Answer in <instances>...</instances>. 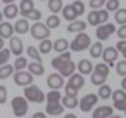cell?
I'll return each instance as SVG.
<instances>
[{
  "instance_id": "cell-2",
  "label": "cell",
  "mask_w": 126,
  "mask_h": 118,
  "mask_svg": "<svg viewBox=\"0 0 126 118\" xmlns=\"http://www.w3.org/2000/svg\"><path fill=\"white\" fill-rule=\"evenodd\" d=\"M107 19H109L107 9H92V12L88 14V24H92V26H100V24L107 23Z\"/></svg>"
},
{
  "instance_id": "cell-52",
  "label": "cell",
  "mask_w": 126,
  "mask_h": 118,
  "mask_svg": "<svg viewBox=\"0 0 126 118\" xmlns=\"http://www.w3.org/2000/svg\"><path fill=\"white\" fill-rule=\"evenodd\" d=\"M4 18H5L4 16V11H0V23H4Z\"/></svg>"
},
{
  "instance_id": "cell-43",
  "label": "cell",
  "mask_w": 126,
  "mask_h": 118,
  "mask_svg": "<svg viewBox=\"0 0 126 118\" xmlns=\"http://www.w3.org/2000/svg\"><path fill=\"white\" fill-rule=\"evenodd\" d=\"M105 4H107V0H90V7L92 9H100Z\"/></svg>"
},
{
  "instance_id": "cell-7",
  "label": "cell",
  "mask_w": 126,
  "mask_h": 118,
  "mask_svg": "<svg viewBox=\"0 0 126 118\" xmlns=\"http://www.w3.org/2000/svg\"><path fill=\"white\" fill-rule=\"evenodd\" d=\"M117 31V28L114 26V24H110V23H104V24H100V26H97V38L102 42V40H107L112 33H116Z\"/></svg>"
},
{
  "instance_id": "cell-9",
  "label": "cell",
  "mask_w": 126,
  "mask_h": 118,
  "mask_svg": "<svg viewBox=\"0 0 126 118\" xmlns=\"http://www.w3.org/2000/svg\"><path fill=\"white\" fill-rule=\"evenodd\" d=\"M100 97H98V94H86L85 97H81V101H79V108H81V111H92L93 108H95V104H97V101H98Z\"/></svg>"
},
{
  "instance_id": "cell-32",
  "label": "cell",
  "mask_w": 126,
  "mask_h": 118,
  "mask_svg": "<svg viewBox=\"0 0 126 118\" xmlns=\"http://www.w3.org/2000/svg\"><path fill=\"white\" fill-rule=\"evenodd\" d=\"M52 49H54V42H52V40L47 38V40H42V42H40V52H42V54H48Z\"/></svg>"
},
{
  "instance_id": "cell-19",
  "label": "cell",
  "mask_w": 126,
  "mask_h": 118,
  "mask_svg": "<svg viewBox=\"0 0 126 118\" xmlns=\"http://www.w3.org/2000/svg\"><path fill=\"white\" fill-rule=\"evenodd\" d=\"M61 102H62V106H64V108H67V109H74V108H78V106H79L78 97H76V95H67V94L62 97V101H61Z\"/></svg>"
},
{
  "instance_id": "cell-27",
  "label": "cell",
  "mask_w": 126,
  "mask_h": 118,
  "mask_svg": "<svg viewBox=\"0 0 126 118\" xmlns=\"http://www.w3.org/2000/svg\"><path fill=\"white\" fill-rule=\"evenodd\" d=\"M28 71H30V73H33V75H43L45 68H43V64H42L40 61H33V63H30Z\"/></svg>"
},
{
  "instance_id": "cell-30",
  "label": "cell",
  "mask_w": 126,
  "mask_h": 118,
  "mask_svg": "<svg viewBox=\"0 0 126 118\" xmlns=\"http://www.w3.org/2000/svg\"><path fill=\"white\" fill-rule=\"evenodd\" d=\"M12 71H16V68H14V66H11V64H4V66H0V80H5L7 76H11V75H12Z\"/></svg>"
},
{
  "instance_id": "cell-39",
  "label": "cell",
  "mask_w": 126,
  "mask_h": 118,
  "mask_svg": "<svg viewBox=\"0 0 126 118\" xmlns=\"http://www.w3.org/2000/svg\"><path fill=\"white\" fill-rule=\"evenodd\" d=\"M105 9L109 11V12H116V11H119V0H107V4H105Z\"/></svg>"
},
{
  "instance_id": "cell-38",
  "label": "cell",
  "mask_w": 126,
  "mask_h": 118,
  "mask_svg": "<svg viewBox=\"0 0 126 118\" xmlns=\"http://www.w3.org/2000/svg\"><path fill=\"white\" fill-rule=\"evenodd\" d=\"M105 78H107V76H102V75H98V73H95V71L92 73V83H93V85H98V87L104 85V83H105Z\"/></svg>"
},
{
  "instance_id": "cell-46",
  "label": "cell",
  "mask_w": 126,
  "mask_h": 118,
  "mask_svg": "<svg viewBox=\"0 0 126 118\" xmlns=\"http://www.w3.org/2000/svg\"><path fill=\"white\" fill-rule=\"evenodd\" d=\"M117 37L119 40H126V24H121V28H117Z\"/></svg>"
},
{
  "instance_id": "cell-14",
  "label": "cell",
  "mask_w": 126,
  "mask_h": 118,
  "mask_svg": "<svg viewBox=\"0 0 126 118\" xmlns=\"http://www.w3.org/2000/svg\"><path fill=\"white\" fill-rule=\"evenodd\" d=\"M112 111H114V108H110V106H98L93 111V118H110Z\"/></svg>"
},
{
  "instance_id": "cell-59",
  "label": "cell",
  "mask_w": 126,
  "mask_h": 118,
  "mask_svg": "<svg viewBox=\"0 0 126 118\" xmlns=\"http://www.w3.org/2000/svg\"><path fill=\"white\" fill-rule=\"evenodd\" d=\"M16 118H17V116H16Z\"/></svg>"
},
{
  "instance_id": "cell-18",
  "label": "cell",
  "mask_w": 126,
  "mask_h": 118,
  "mask_svg": "<svg viewBox=\"0 0 126 118\" xmlns=\"http://www.w3.org/2000/svg\"><path fill=\"white\" fill-rule=\"evenodd\" d=\"M62 111H64L62 102H47V108H45V113H47V115L55 116V115H61Z\"/></svg>"
},
{
  "instance_id": "cell-45",
  "label": "cell",
  "mask_w": 126,
  "mask_h": 118,
  "mask_svg": "<svg viewBox=\"0 0 126 118\" xmlns=\"http://www.w3.org/2000/svg\"><path fill=\"white\" fill-rule=\"evenodd\" d=\"M40 18H42V11H38V9H33V11H31V14H30L26 19H35V21H38Z\"/></svg>"
},
{
  "instance_id": "cell-17",
  "label": "cell",
  "mask_w": 126,
  "mask_h": 118,
  "mask_svg": "<svg viewBox=\"0 0 126 118\" xmlns=\"http://www.w3.org/2000/svg\"><path fill=\"white\" fill-rule=\"evenodd\" d=\"M67 85H71V87H74L76 90H79V89L85 85V78H83V75H81V73H74L73 76H69Z\"/></svg>"
},
{
  "instance_id": "cell-48",
  "label": "cell",
  "mask_w": 126,
  "mask_h": 118,
  "mask_svg": "<svg viewBox=\"0 0 126 118\" xmlns=\"http://www.w3.org/2000/svg\"><path fill=\"white\" fill-rule=\"evenodd\" d=\"M116 49H117L119 52H124V50H126V40H119L117 45H116Z\"/></svg>"
},
{
  "instance_id": "cell-50",
  "label": "cell",
  "mask_w": 126,
  "mask_h": 118,
  "mask_svg": "<svg viewBox=\"0 0 126 118\" xmlns=\"http://www.w3.org/2000/svg\"><path fill=\"white\" fill-rule=\"evenodd\" d=\"M64 118H78V116H76V115H73V113H67Z\"/></svg>"
},
{
  "instance_id": "cell-25",
  "label": "cell",
  "mask_w": 126,
  "mask_h": 118,
  "mask_svg": "<svg viewBox=\"0 0 126 118\" xmlns=\"http://www.w3.org/2000/svg\"><path fill=\"white\" fill-rule=\"evenodd\" d=\"M67 49H71V44L66 40V38H57L55 42H54V50H57V52H66Z\"/></svg>"
},
{
  "instance_id": "cell-54",
  "label": "cell",
  "mask_w": 126,
  "mask_h": 118,
  "mask_svg": "<svg viewBox=\"0 0 126 118\" xmlns=\"http://www.w3.org/2000/svg\"><path fill=\"white\" fill-rule=\"evenodd\" d=\"M0 49H4V38L0 37Z\"/></svg>"
},
{
  "instance_id": "cell-6",
  "label": "cell",
  "mask_w": 126,
  "mask_h": 118,
  "mask_svg": "<svg viewBox=\"0 0 126 118\" xmlns=\"http://www.w3.org/2000/svg\"><path fill=\"white\" fill-rule=\"evenodd\" d=\"M12 113L17 118H23L28 113V99L26 97H14L12 99Z\"/></svg>"
},
{
  "instance_id": "cell-23",
  "label": "cell",
  "mask_w": 126,
  "mask_h": 118,
  "mask_svg": "<svg viewBox=\"0 0 126 118\" xmlns=\"http://www.w3.org/2000/svg\"><path fill=\"white\" fill-rule=\"evenodd\" d=\"M35 9L33 5V0H21V4H19V11L23 14V18H28L31 14V11Z\"/></svg>"
},
{
  "instance_id": "cell-4",
  "label": "cell",
  "mask_w": 126,
  "mask_h": 118,
  "mask_svg": "<svg viewBox=\"0 0 126 118\" xmlns=\"http://www.w3.org/2000/svg\"><path fill=\"white\" fill-rule=\"evenodd\" d=\"M90 47H92V42H90V37H88L85 31L78 33L76 38L71 42V50H73V52H81V50L90 49Z\"/></svg>"
},
{
  "instance_id": "cell-26",
  "label": "cell",
  "mask_w": 126,
  "mask_h": 118,
  "mask_svg": "<svg viewBox=\"0 0 126 118\" xmlns=\"http://www.w3.org/2000/svg\"><path fill=\"white\" fill-rule=\"evenodd\" d=\"M64 5H62V0H48V11L52 14H59L62 12Z\"/></svg>"
},
{
  "instance_id": "cell-33",
  "label": "cell",
  "mask_w": 126,
  "mask_h": 118,
  "mask_svg": "<svg viewBox=\"0 0 126 118\" xmlns=\"http://www.w3.org/2000/svg\"><path fill=\"white\" fill-rule=\"evenodd\" d=\"M26 54H28L33 61H40V63H42V56H40L42 52H40V49H36V47H28V49H26Z\"/></svg>"
},
{
  "instance_id": "cell-41",
  "label": "cell",
  "mask_w": 126,
  "mask_h": 118,
  "mask_svg": "<svg viewBox=\"0 0 126 118\" xmlns=\"http://www.w3.org/2000/svg\"><path fill=\"white\" fill-rule=\"evenodd\" d=\"M116 71H117L119 76H126V59L116 63Z\"/></svg>"
},
{
  "instance_id": "cell-10",
  "label": "cell",
  "mask_w": 126,
  "mask_h": 118,
  "mask_svg": "<svg viewBox=\"0 0 126 118\" xmlns=\"http://www.w3.org/2000/svg\"><path fill=\"white\" fill-rule=\"evenodd\" d=\"M112 101H114V109L124 111L126 109V90L124 89H117L112 94Z\"/></svg>"
},
{
  "instance_id": "cell-56",
  "label": "cell",
  "mask_w": 126,
  "mask_h": 118,
  "mask_svg": "<svg viewBox=\"0 0 126 118\" xmlns=\"http://www.w3.org/2000/svg\"><path fill=\"white\" fill-rule=\"evenodd\" d=\"M123 57H124V59H126V50H124V52H123Z\"/></svg>"
},
{
  "instance_id": "cell-42",
  "label": "cell",
  "mask_w": 126,
  "mask_h": 118,
  "mask_svg": "<svg viewBox=\"0 0 126 118\" xmlns=\"http://www.w3.org/2000/svg\"><path fill=\"white\" fill-rule=\"evenodd\" d=\"M73 5H74V9H76V12L81 16L83 12H85V5H83V0H74L73 2Z\"/></svg>"
},
{
  "instance_id": "cell-20",
  "label": "cell",
  "mask_w": 126,
  "mask_h": 118,
  "mask_svg": "<svg viewBox=\"0 0 126 118\" xmlns=\"http://www.w3.org/2000/svg\"><path fill=\"white\" fill-rule=\"evenodd\" d=\"M14 31H16V28L11 23H0V37L2 38H12Z\"/></svg>"
},
{
  "instance_id": "cell-35",
  "label": "cell",
  "mask_w": 126,
  "mask_h": 118,
  "mask_svg": "<svg viewBox=\"0 0 126 118\" xmlns=\"http://www.w3.org/2000/svg\"><path fill=\"white\" fill-rule=\"evenodd\" d=\"M62 101V95L59 90H50L47 94V102H61Z\"/></svg>"
},
{
  "instance_id": "cell-53",
  "label": "cell",
  "mask_w": 126,
  "mask_h": 118,
  "mask_svg": "<svg viewBox=\"0 0 126 118\" xmlns=\"http://www.w3.org/2000/svg\"><path fill=\"white\" fill-rule=\"evenodd\" d=\"M2 2H4V4L7 5V4H14V0H2Z\"/></svg>"
},
{
  "instance_id": "cell-51",
  "label": "cell",
  "mask_w": 126,
  "mask_h": 118,
  "mask_svg": "<svg viewBox=\"0 0 126 118\" xmlns=\"http://www.w3.org/2000/svg\"><path fill=\"white\" fill-rule=\"evenodd\" d=\"M121 89L126 90V76H123V85H121Z\"/></svg>"
},
{
  "instance_id": "cell-47",
  "label": "cell",
  "mask_w": 126,
  "mask_h": 118,
  "mask_svg": "<svg viewBox=\"0 0 126 118\" xmlns=\"http://www.w3.org/2000/svg\"><path fill=\"white\" fill-rule=\"evenodd\" d=\"M66 94H67V95H76V97H78V90H76L74 87H71V85H66Z\"/></svg>"
},
{
  "instance_id": "cell-12",
  "label": "cell",
  "mask_w": 126,
  "mask_h": 118,
  "mask_svg": "<svg viewBox=\"0 0 126 118\" xmlns=\"http://www.w3.org/2000/svg\"><path fill=\"white\" fill-rule=\"evenodd\" d=\"M117 49L116 47H107V49H104V54H102V57H104V61L109 64V66H112V64H116V61H117Z\"/></svg>"
},
{
  "instance_id": "cell-24",
  "label": "cell",
  "mask_w": 126,
  "mask_h": 118,
  "mask_svg": "<svg viewBox=\"0 0 126 118\" xmlns=\"http://www.w3.org/2000/svg\"><path fill=\"white\" fill-rule=\"evenodd\" d=\"M17 14H21V11H19L17 5H14V4H7V5H5V9H4V16H5L7 19H14Z\"/></svg>"
},
{
  "instance_id": "cell-5",
  "label": "cell",
  "mask_w": 126,
  "mask_h": 118,
  "mask_svg": "<svg viewBox=\"0 0 126 118\" xmlns=\"http://www.w3.org/2000/svg\"><path fill=\"white\" fill-rule=\"evenodd\" d=\"M31 35H33V38H36V40H47L48 38V35H50V28L47 26V24H43V23H40V21H36L33 26H31Z\"/></svg>"
},
{
  "instance_id": "cell-16",
  "label": "cell",
  "mask_w": 126,
  "mask_h": 118,
  "mask_svg": "<svg viewBox=\"0 0 126 118\" xmlns=\"http://www.w3.org/2000/svg\"><path fill=\"white\" fill-rule=\"evenodd\" d=\"M93 64H92V61H88V59H81L79 63H78V71L81 73V75H92L93 73Z\"/></svg>"
},
{
  "instance_id": "cell-37",
  "label": "cell",
  "mask_w": 126,
  "mask_h": 118,
  "mask_svg": "<svg viewBox=\"0 0 126 118\" xmlns=\"http://www.w3.org/2000/svg\"><path fill=\"white\" fill-rule=\"evenodd\" d=\"M11 49H0V66H4V64H7V61H9V57H11Z\"/></svg>"
},
{
  "instance_id": "cell-49",
  "label": "cell",
  "mask_w": 126,
  "mask_h": 118,
  "mask_svg": "<svg viewBox=\"0 0 126 118\" xmlns=\"http://www.w3.org/2000/svg\"><path fill=\"white\" fill-rule=\"evenodd\" d=\"M31 118H47V113H42V111H38V113H35Z\"/></svg>"
},
{
  "instance_id": "cell-22",
  "label": "cell",
  "mask_w": 126,
  "mask_h": 118,
  "mask_svg": "<svg viewBox=\"0 0 126 118\" xmlns=\"http://www.w3.org/2000/svg\"><path fill=\"white\" fill-rule=\"evenodd\" d=\"M85 28H86V23L81 19H76L67 24V31H71V33H81V31H85Z\"/></svg>"
},
{
  "instance_id": "cell-28",
  "label": "cell",
  "mask_w": 126,
  "mask_h": 118,
  "mask_svg": "<svg viewBox=\"0 0 126 118\" xmlns=\"http://www.w3.org/2000/svg\"><path fill=\"white\" fill-rule=\"evenodd\" d=\"M102 54H104L102 42H95V44H92V47H90V56H92V57H102Z\"/></svg>"
},
{
  "instance_id": "cell-34",
  "label": "cell",
  "mask_w": 126,
  "mask_h": 118,
  "mask_svg": "<svg viewBox=\"0 0 126 118\" xmlns=\"http://www.w3.org/2000/svg\"><path fill=\"white\" fill-rule=\"evenodd\" d=\"M50 30L52 28H59V24H61V18L57 16V14H52V16H48V19H47V23H45Z\"/></svg>"
},
{
  "instance_id": "cell-58",
  "label": "cell",
  "mask_w": 126,
  "mask_h": 118,
  "mask_svg": "<svg viewBox=\"0 0 126 118\" xmlns=\"http://www.w3.org/2000/svg\"><path fill=\"white\" fill-rule=\"evenodd\" d=\"M40 2H42V0H40ZM47 2H48V0H47Z\"/></svg>"
},
{
  "instance_id": "cell-44",
  "label": "cell",
  "mask_w": 126,
  "mask_h": 118,
  "mask_svg": "<svg viewBox=\"0 0 126 118\" xmlns=\"http://www.w3.org/2000/svg\"><path fill=\"white\" fill-rule=\"evenodd\" d=\"M7 101V89L5 85H0V104H4Z\"/></svg>"
},
{
  "instance_id": "cell-31",
  "label": "cell",
  "mask_w": 126,
  "mask_h": 118,
  "mask_svg": "<svg viewBox=\"0 0 126 118\" xmlns=\"http://www.w3.org/2000/svg\"><path fill=\"white\" fill-rule=\"evenodd\" d=\"M30 66V63L26 61V57H23V56H17V59L14 61V68H16V71H23V70H26Z\"/></svg>"
},
{
  "instance_id": "cell-8",
  "label": "cell",
  "mask_w": 126,
  "mask_h": 118,
  "mask_svg": "<svg viewBox=\"0 0 126 118\" xmlns=\"http://www.w3.org/2000/svg\"><path fill=\"white\" fill-rule=\"evenodd\" d=\"M33 73H30V71H16L14 73V83L16 85H21V87H28V85H31L33 83Z\"/></svg>"
},
{
  "instance_id": "cell-40",
  "label": "cell",
  "mask_w": 126,
  "mask_h": 118,
  "mask_svg": "<svg viewBox=\"0 0 126 118\" xmlns=\"http://www.w3.org/2000/svg\"><path fill=\"white\" fill-rule=\"evenodd\" d=\"M116 21H117L119 24H126V9L116 11Z\"/></svg>"
},
{
  "instance_id": "cell-29",
  "label": "cell",
  "mask_w": 126,
  "mask_h": 118,
  "mask_svg": "<svg viewBox=\"0 0 126 118\" xmlns=\"http://www.w3.org/2000/svg\"><path fill=\"white\" fill-rule=\"evenodd\" d=\"M112 94H114V90L107 83H104V85L98 87V97L100 99H109V97H112Z\"/></svg>"
},
{
  "instance_id": "cell-1",
  "label": "cell",
  "mask_w": 126,
  "mask_h": 118,
  "mask_svg": "<svg viewBox=\"0 0 126 118\" xmlns=\"http://www.w3.org/2000/svg\"><path fill=\"white\" fill-rule=\"evenodd\" d=\"M52 68L59 70V73H61L62 76H67V78H69V76L74 75V70L78 68V64H74L71 59L66 61V59H62L61 56H57V57L52 59Z\"/></svg>"
},
{
  "instance_id": "cell-57",
  "label": "cell",
  "mask_w": 126,
  "mask_h": 118,
  "mask_svg": "<svg viewBox=\"0 0 126 118\" xmlns=\"http://www.w3.org/2000/svg\"><path fill=\"white\" fill-rule=\"evenodd\" d=\"M124 115H126V109H124Z\"/></svg>"
},
{
  "instance_id": "cell-55",
  "label": "cell",
  "mask_w": 126,
  "mask_h": 118,
  "mask_svg": "<svg viewBox=\"0 0 126 118\" xmlns=\"http://www.w3.org/2000/svg\"><path fill=\"white\" fill-rule=\"evenodd\" d=\"M110 118H121V116H119V115H112Z\"/></svg>"
},
{
  "instance_id": "cell-36",
  "label": "cell",
  "mask_w": 126,
  "mask_h": 118,
  "mask_svg": "<svg viewBox=\"0 0 126 118\" xmlns=\"http://www.w3.org/2000/svg\"><path fill=\"white\" fill-rule=\"evenodd\" d=\"M95 73L102 75V76H109V64L107 63H100L95 66Z\"/></svg>"
},
{
  "instance_id": "cell-3",
  "label": "cell",
  "mask_w": 126,
  "mask_h": 118,
  "mask_svg": "<svg viewBox=\"0 0 126 118\" xmlns=\"http://www.w3.org/2000/svg\"><path fill=\"white\" fill-rule=\"evenodd\" d=\"M24 97L30 101V102H43V101H47V95L42 92V89L40 87H36V85H28V87H24Z\"/></svg>"
},
{
  "instance_id": "cell-21",
  "label": "cell",
  "mask_w": 126,
  "mask_h": 118,
  "mask_svg": "<svg viewBox=\"0 0 126 118\" xmlns=\"http://www.w3.org/2000/svg\"><path fill=\"white\" fill-rule=\"evenodd\" d=\"M14 28H16V33H19V35H24V33H28V31L31 30V26H30V23H28V19H26V18H23V19L16 21Z\"/></svg>"
},
{
  "instance_id": "cell-15",
  "label": "cell",
  "mask_w": 126,
  "mask_h": 118,
  "mask_svg": "<svg viewBox=\"0 0 126 118\" xmlns=\"http://www.w3.org/2000/svg\"><path fill=\"white\" fill-rule=\"evenodd\" d=\"M11 52L14 54V56H21L23 54V50H24V47H23V42H21V38H17V37H12L11 38Z\"/></svg>"
},
{
  "instance_id": "cell-13",
  "label": "cell",
  "mask_w": 126,
  "mask_h": 118,
  "mask_svg": "<svg viewBox=\"0 0 126 118\" xmlns=\"http://www.w3.org/2000/svg\"><path fill=\"white\" fill-rule=\"evenodd\" d=\"M62 16H64V19H66L67 23H73V21H76V19L79 18V14L76 12V9H74L73 4H71V5H64V9H62Z\"/></svg>"
},
{
  "instance_id": "cell-11",
  "label": "cell",
  "mask_w": 126,
  "mask_h": 118,
  "mask_svg": "<svg viewBox=\"0 0 126 118\" xmlns=\"http://www.w3.org/2000/svg\"><path fill=\"white\" fill-rule=\"evenodd\" d=\"M47 85L50 87V90H59L64 85V76L61 73H52L47 76Z\"/></svg>"
}]
</instances>
